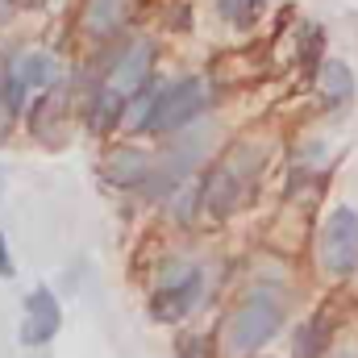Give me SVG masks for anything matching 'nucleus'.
Segmentation results:
<instances>
[{
    "label": "nucleus",
    "mask_w": 358,
    "mask_h": 358,
    "mask_svg": "<svg viewBox=\"0 0 358 358\" xmlns=\"http://www.w3.org/2000/svg\"><path fill=\"white\" fill-rule=\"evenodd\" d=\"M204 104H208V88L200 76H183V80L163 84V88L146 84L129 100V108H125L129 117L121 125L134 134H179L192 121H200Z\"/></svg>",
    "instance_id": "nucleus-1"
},
{
    "label": "nucleus",
    "mask_w": 358,
    "mask_h": 358,
    "mask_svg": "<svg viewBox=\"0 0 358 358\" xmlns=\"http://www.w3.org/2000/svg\"><path fill=\"white\" fill-rule=\"evenodd\" d=\"M155 55L159 50H155L150 38H138V42H129V46H121L113 55V63H108V71H104V80H100V88H96V96L88 104V125L96 134L117 125L121 113L129 108V100L155 80L150 76L155 71Z\"/></svg>",
    "instance_id": "nucleus-2"
},
{
    "label": "nucleus",
    "mask_w": 358,
    "mask_h": 358,
    "mask_svg": "<svg viewBox=\"0 0 358 358\" xmlns=\"http://www.w3.org/2000/svg\"><path fill=\"white\" fill-rule=\"evenodd\" d=\"M263 163H267V150H263L259 142H238V146L204 176V183H200V208H204L208 217H234V213L250 200L255 183L263 176Z\"/></svg>",
    "instance_id": "nucleus-3"
},
{
    "label": "nucleus",
    "mask_w": 358,
    "mask_h": 358,
    "mask_svg": "<svg viewBox=\"0 0 358 358\" xmlns=\"http://www.w3.org/2000/svg\"><path fill=\"white\" fill-rule=\"evenodd\" d=\"M283 325V304L271 292H250L221 325V350L234 358H250L267 346Z\"/></svg>",
    "instance_id": "nucleus-4"
},
{
    "label": "nucleus",
    "mask_w": 358,
    "mask_h": 358,
    "mask_svg": "<svg viewBox=\"0 0 358 358\" xmlns=\"http://www.w3.org/2000/svg\"><path fill=\"white\" fill-rule=\"evenodd\" d=\"M200 296H204V271L196 267V263H171L159 275L155 292L146 296V313L159 325H179L183 317L196 313Z\"/></svg>",
    "instance_id": "nucleus-5"
},
{
    "label": "nucleus",
    "mask_w": 358,
    "mask_h": 358,
    "mask_svg": "<svg viewBox=\"0 0 358 358\" xmlns=\"http://www.w3.org/2000/svg\"><path fill=\"white\" fill-rule=\"evenodd\" d=\"M317 259L321 271L338 283H346L358 271V208L338 204L325 225H321V242H317Z\"/></svg>",
    "instance_id": "nucleus-6"
},
{
    "label": "nucleus",
    "mask_w": 358,
    "mask_h": 358,
    "mask_svg": "<svg viewBox=\"0 0 358 358\" xmlns=\"http://www.w3.org/2000/svg\"><path fill=\"white\" fill-rule=\"evenodd\" d=\"M59 329H63V304H59V296L46 283L29 287L25 304H21V329H17L21 346L25 350H42V346H50L59 338Z\"/></svg>",
    "instance_id": "nucleus-7"
},
{
    "label": "nucleus",
    "mask_w": 358,
    "mask_h": 358,
    "mask_svg": "<svg viewBox=\"0 0 358 358\" xmlns=\"http://www.w3.org/2000/svg\"><path fill=\"white\" fill-rule=\"evenodd\" d=\"M129 21H134V0H84V13H80V29L92 42L117 38Z\"/></svg>",
    "instance_id": "nucleus-8"
},
{
    "label": "nucleus",
    "mask_w": 358,
    "mask_h": 358,
    "mask_svg": "<svg viewBox=\"0 0 358 358\" xmlns=\"http://www.w3.org/2000/svg\"><path fill=\"white\" fill-rule=\"evenodd\" d=\"M317 92H321V100H325V108H329V113L350 108V104H355V96H358L355 67H350L346 59H325V63L317 67Z\"/></svg>",
    "instance_id": "nucleus-9"
},
{
    "label": "nucleus",
    "mask_w": 358,
    "mask_h": 358,
    "mask_svg": "<svg viewBox=\"0 0 358 358\" xmlns=\"http://www.w3.org/2000/svg\"><path fill=\"white\" fill-rule=\"evenodd\" d=\"M17 71L25 76V84L29 88H59V80H63V63L50 55V50H25L21 59H17Z\"/></svg>",
    "instance_id": "nucleus-10"
},
{
    "label": "nucleus",
    "mask_w": 358,
    "mask_h": 358,
    "mask_svg": "<svg viewBox=\"0 0 358 358\" xmlns=\"http://www.w3.org/2000/svg\"><path fill=\"white\" fill-rule=\"evenodd\" d=\"M329 342H334V317L329 308H321L296 338V358H325L329 355Z\"/></svg>",
    "instance_id": "nucleus-11"
},
{
    "label": "nucleus",
    "mask_w": 358,
    "mask_h": 358,
    "mask_svg": "<svg viewBox=\"0 0 358 358\" xmlns=\"http://www.w3.org/2000/svg\"><path fill=\"white\" fill-rule=\"evenodd\" d=\"M200 146H204L200 138H187V142H183V150H179V146H176V150H167V155H163V163H159V171H155V179H159L163 187H167V183H179V179L200 163V155H204Z\"/></svg>",
    "instance_id": "nucleus-12"
},
{
    "label": "nucleus",
    "mask_w": 358,
    "mask_h": 358,
    "mask_svg": "<svg viewBox=\"0 0 358 358\" xmlns=\"http://www.w3.org/2000/svg\"><path fill=\"white\" fill-rule=\"evenodd\" d=\"M146 155L142 150H134V146H125V150H113V159L104 163V176L108 183H117V187H129V183H138V179H146Z\"/></svg>",
    "instance_id": "nucleus-13"
},
{
    "label": "nucleus",
    "mask_w": 358,
    "mask_h": 358,
    "mask_svg": "<svg viewBox=\"0 0 358 358\" xmlns=\"http://www.w3.org/2000/svg\"><path fill=\"white\" fill-rule=\"evenodd\" d=\"M217 13H221L234 29H250V25L267 13V0H217Z\"/></svg>",
    "instance_id": "nucleus-14"
},
{
    "label": "nucleus",
    "mask_w": 358,
    "mask_h": 358,
    "mask_svg": "<svg viewBox=\"0 0 358 358\" xmlns=\"http://www.w3.org/2000/svg\"><path fill=\"white\" fill-rule=\"evenodd\" d=\"M25 92H29L25 76L13 67V71H8V80H4V88H0V108H4V117H17V113H21V104H25Z\"/></svg>",
    "instance_id": "nucleus-15"
},
{
    "label": "nucleus",
    "mask_w": 358,
    "mask_h": 358,
    "mask_svg": "<svg viewBox=\"0 0 358 358\" xmlns=\"http://www.w3.org/2000/svg\"><path fill=\"white\" fill-rule=\"evenodd\" d=\"M176 358H213V346H208V338L192 334V338H179L176 342Z\"/></svg>",
    "instance_id": "nucleus-16"
},
{
    "label": "nucleus",
    "mask_w": 358,
    "mask_h": 358,
    "mask_svg": "<svg viewBox=\"0 0 358 358\" xmlns=\"http://www.w3.org/2000/svg\"><path fill=\"white\" fill-rule=\"evenodd\" d=\"M17 275V263H13V250H8V238L0 229V279H13Z\"/></svg>",
    "instance_id": "nucleus-17"
},
{
    "label": "nucleus",
    "mask_w": 358,
    "mask_h": 358,
    "mask_svg": "<svg viewBox=\"0 0 358 358\" xmlns=\"http://www.w3.org/2000/svg\"><path fill=\"white\" fill-rule=\"evenodd\" d=\"M8 71H13V59L0 50V88H4V80H8Z\"/></svg>",
    "instance_id": "nucleus-18"
},
{
    "label": "nucleus",
    "mask_w": 358,
    "mask_h": 358,
    "mask_svg": "<svg viewBox=\"0 0 358 358\" xmlns=\"http://www.w3.org/2000/svg\"><path fill=\"white\" fill-rule=\"evenodd\" d=\"M4 187H8V179H4V167H0V200H4Z\"/></svg>",
    "instance_id": "nucleus-19"
},
{
    "label": "nucleus",
    "mask_w": 358,
    "mask_h": 358,
    "mask_svg": "<svg viewBox=\"0 0 358 358\" xmlns=\"http://www.w3.org/2000/svg\"><path fill=\"white\" fill-rule=\"evenodd\" d=\"M21 4H29V8H34V4H46V0H21Z\"/></svg>",
    "instance_id": "nucleus-20"
}]
</instances>
